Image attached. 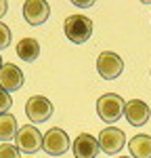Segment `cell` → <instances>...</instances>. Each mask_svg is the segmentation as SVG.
<instances>
[{
	"label": "cell",
	"mask_w": 151,
	"mask_h": 158,
	"mask_svg": "<svg viewBox=\"0 0 151 158\" xmlns=\"http://www.w3.org/2000/svg\"><path fill=\"white\" fill-rule=\"evenodd\" d=\"M6 11H9V2L6 0H0V19L6 15Z\"/></svg>",
	"instance_id": "ac0fdd59"
},
{
	"label": "cell",
	"mask_w": 151,
	"mask_h": 158,
	"mask_svg": "<svg viewBox=\"0 0 151 158\" xmlns=\"http://www.w3.org/2000/svg\"><path fill=\"white\" fill-rule=\"evenodd\" d=\"M124 114H126V120L130 122L132 127H143L145 122L149 120L151 110L145 101H141V99H130V101H126Z\"/></svg>",
	"instance_id": "30bf717a"
},
{
	"label": "cell",
	"mask_w": 151,
	"mask_h": 158,
	"mask_svg": "<svg viewBox=\"0 0 151 158\" xmlns=\"http://www.w3.org/2000/svg\"><path fill=\"white\" fill-rule=\"evenodd\" d=\"M118 158H128V156H118Z\"/></svg>",
	"instance_id": "ffe728a7"
},
{
	"label": "cell",
	"mask_w": 151,
	"mask_h": 158,
	"mask_svg": "<svg viewBox=\"0 0 151 158\" xmlns=\"http://www.w3.org/2000/svg\"><path fill=\"white\" fill-rule=\"evenodd\" d=\"M0 158H21V156H19L17 146H13V143H2V146H0Z\"/></svg>",
	"instance_id": "9a60e30c"
},
{
	"label": "cell",
	"mask_w": 151,
	"mask_h": 158,
	"mask_svg": "<svg viewBox=\"0 0 151 158\" xmlns=\"http://www.w3.org/2000/svg\"><path fill=\"white\" fill-rule=\"evenodd\" d=\"M124 70V61L120 59V55H115L111 51H103L97 59V72L101 74V78L105 80H113L118 78Z\"/></svg>",
	"instance_id": "5b68a950"
},
{
	"label": "cell",
	"mask_w": 151,
	"mask_h": 158,
	"mask_svg": "<svg viewBox=\"0 0 151 158\" xmlns=\"http://www.w3.org/2000/svg\"><path fill=\"white\" fill-rule=\"evenodd\" d=\"M42 150L50 154V156H61L69 150V137L67 133L59 129V127H52L46 133L42 135Z\"/></svg>",
	"instance_id": "3957f363"
},
{
	"label": "cell",
	"mask_w": 151,
	"mask_h": 158,
	"mask_svg": "<svg viewBox=\"0 0 151 158\" xmlns=\"http://www.w3.org/2000/svg\"><path fill=\"white\" fill-rule=\"evenodd\" d=\"M11 38H13V34H11V30H9V25L0 21V49H6L11 44Z\"/></svg>",
	"instance_id": "2e32d148"
},
{
	"label": "cell",
	"mask_w": 151,
	"mask_h": 158,
	"mask_svg": "<svg viewBox=\"0 0 151 158\" xmlns=\"http://www.w3.org/2000/svg\"><path fill=\"white\" fill-rule=\"evenodd\" d=\"M23 86V72L15 63H4L0 68V89L11 95L13 91H19Z\"/></svg>",
	"instance_id": "ba28073f"
},
{
	"label": "cell",
	"mask_w": 151,
	"mask_h": 158,
	"mask_svg": "<svg viewBox=\"0 0 151 158\" xmlns=\"http://www.w3.org/2000/svg\"><path fill=\"white\" fill-rule=\"evenodd\" d=\"M17 55L23 61H36L40 55V44H38L36 38H23L19 44H17Z\"/></svg>",
	"instance_id": "4fadbf2b"
},
{
	"label": "cell",
	"mask_w": 151,
	"mask_h": 158,
	"mask_svg": "<svg viewBox=\"0 0 151 158\" xmlns=\"http://www.w3.org/2000/svg\"><path fill=\"white\" fill-rule=\"evenodd\" d=\"M124 108H126V101L120 95H115V93H105L97 101L99 118L103 122H107V124H113V122L120 120L122 114H124Z\"/></svg>",
	"instance_id": "7a4b0ae2"
},
{
	"label": "cell",
	"mask_w": 151,
	"mask_h": 158,
	"mask_svg": "<svg viewBox=\"0 0 151 158\" xmlns=\"http://www.w3.org/2000/svg\"><path fill=\"white\" fill-rule=\"evenodd\" d=\"M72 150H74L76 158H97V154L101 152V146L99 139H95L90 133H82L76 137Z\"/></svg>",
	"instance_id": "8fae6325"
},
{
	"label": "cell",
	"mask_w": 151,
	"mask_h": 158,
	"mask_svg": "<svg viewBox=\"0 0 151 158\" xmlns=\"http://www.w3.org/2000/svg\"><path fill=\"white\" fill-rule=\"evenodd\" d=\"M132 158H151V137L149 135H134L128 143Z\"/></svg>",
	"instance_id": "7c38bea8"
},
{
	"label": "cell",
	"mask_w": 151,
	"mask_h": 158,
	"mask_svg": "<svg viewBox=\"0 0 151 158\" xmlns=\"http://www.w3.org/2000/svg\"><path fill=\"white\" fill-rule=\"evenodd\" d=\"M25 114L32 122H46L52 116V103L42 95H34L25 103Z\"/></svg>",
	"instance_id": "8992f818"
},
{
	"label": "cell",
	"mask_w": 151,
	"mask_h": 158,
	"mask_svg": "<svg viewBox=\"0 0 151 158\" xmlns=\"http://www.w3.org/2000/svg\"><path fill=\"white\" fill-rule=\"evenodd\" d=\"M2 65H4V63H2V57H0V68H2Z\"/></svg>",
	"instance_id": "d6986e66"
},
{
	"label": "cell",
	"mask_w": 151,
	"mask_h": 158,
	"mask_svg": "<svg viewBox=\"0 0 151 158\" xmlns=\"http://www.w3.org/2000/svg\"><path fill=\"white\" fill-rule=\"evenodd\" d=\"M17 120H15V116L13 114H0V141H4V143H9L11 139H15V135H17Z\"/></svg>",
	"instance_id": "5bb4252c"
},
{
	"label": "cell",
	"mask_w": 151,
	"mask_h": 158,
	"mask_svg": "<svg viewBox=\"0 0 151 158\" xmlns=\"http://www.w3.org/2000/svg\"><path fill=\"white\" fill-rule=\"evenodd\" d=\"M65 36L76 44H84L92 36V19H88L84 15H69L63 23Z\"/></svg>",
	"instance_id": "6da1fadb"
},
{
	"label": "cell",
	"mask_w": 151,
	"mask_h": 158,
	"mask_svg": "<svg viewBox=\"0 0 151 158\" xmlns=\"http://www.w3.org/2000/svg\"><path fill=\"white\" fill-rule=\"evenodd\" d=\"M13 106V97L6 93V91H2L0 89V114H6Z\"/></svg>",
	"instance_id": "e0dca14e"
},
{
	"label": "cell",
	"mask_w": 151,
	"mask_h": 158,
	"mask_svg": "<svg viewBox=\"0 0 151 158\" xmlns=\"http://www.w3.org/2000/svg\"><path fill=\"white\" fill-rule=\"evenodd\" d=\"M15 143H17V150H19V152L36 154L38 150L42 148V133L38 131L36 127L25 124V127H21V129L17 131V135H15Z\"/></svg>",
	"instance_id": "277c9868"
},
{
	"label": "cell",
	"mask_w": 151,
	"mask_h": 158,
	"mask_svg": "<svg viewBox=\"0 0 151 158\" xmlns=\"http://www.w3.org/2000/svg\"><path fill=\"white\" fill-rule=\"evenodd\" d=\"M99 146L105 154H118V152L126 146L124 131H122V129H115V127L103 129L101 135H99Z\"/></svg>",
	"instance_id": "52a82bcc"
},
{
	"label": "cell",
	"mask_w": 151,
	"mask_h": 158,
	"mask_svg": "<svg viewBox=\"0 0 151 158\" xmlns=\"http://www.w3.org/2000/svg\"><path fill=\"white\" fill-rule=\"evenodd\" d=\"M50 15L48 2L42 0H27L23 4V17L29 25H42Z\"/></svg>",
	"instance_id": "9c48e42d"
}]
</instances>
